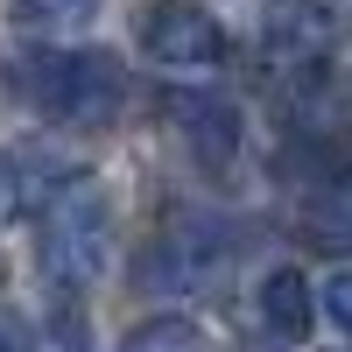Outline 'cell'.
I'll return each instance as SVG.
<instances>
[{
    "label": "cell",
    "mask_w": 352,
    "mask_h": 352,
    "mask_svg": "<svg viewBox=\"0 0 352 352\" xmlns=\"http://www.w3.org/2000/svg\"><path fill=\"white\" fill-rule=\"evenodd\" d=\"M8 78L36 113H50L56 127H78V134L106 127L127 106V71L113 50H21Z\"/></svg>",
    "instance_id": "obj_1"
},
{
    "label": "cell",
    "mask_w": 352,
    "mask_h": 352,
    "mask_svg": "<svg viewBox=\"0 0 352 352\" xmlns=\"http://www.w3.org/2000/svg\"><path fill=\"white\" fill-rule=\"evenodd\" d=\"M106 254H113V197L92 176H78L43 212V275L78 296V289H92L106 275Z\"/></svg>",
    "instance_id": "obj_2"
},
{
    "label": "cell",
    "mask_w": 352,
    "mask_h": 352,
    "mask_svg": "<svg viewBox=\"0 0 352 352\" xmlns=\"http://www.w3.org/2000/svg\"><path fill=\"white\" fill-rule=\"evenodd\" d=\"M134 43L155 71H212V64H226V28L197 0H148L134 14Z\"/></svg>",
    "instance_id": "obj_3"
},
{
    "label": "cell",
    "mask_w": 352,
    "mask_h": 352,
    "mask_svg": "<svg viewBox=\"0 0 352 352\" xmlns=\"http://www.w3.org/2000/svg\"><path fill=\"white\" fill-rule=\"evenodd\" d=\"M226 268H232V232L219 219L190 212V219L162 226V240L148 247V261H141V282L169 289V296H190V289H212Z\"/></svg>",
    "instance_id": "obj_4"
},
{
    "label": "cell",
    "mask_w": 352,
    "mask_h": 352,
    "mask_svg": "<svg viewBox=\"0 0 352 352\" xmlns=\"http://www.w3.org/2000/svg\"><path fill=\"white\" fill-rule=\"evenodd\" d=\"M162 120H169V134L184 141V155L204 176H226L232 162H240V106H232L226 92L176 85V92H162Z\"/></svg>",
    "instance_id": "obj_5"
},
{
    "label": "cell",
    "mask_w": 352,
    "mask_h": 352,
    "mask_svg": "<svg viewBox=\"0 0 352 352\" xmlns=\"http://www.w3.org/2000/svg\"><path fill=\"white\" fill-rule=\"evenodd\" d=\"M338 8L331 0H268V14H261V43H268V64L282 78L296 71H317L338 56Z\"/></svg>",
    "instance_id": "obj_6"
},
{
    "label": "cell",
    "mask_w": 352,
    "mask_h": 352,
    "mask_svg": "<svg viewBox=\"0 0 352 352\" xmlns=\"http://www.w3.org/2000/svg\"><path fill=\"white\" fill-rule=\"evenodd\" d=\"M85 162L64 155L56 141H14V148H0V226L8 219H43L50 197L78 184Z\"/></svg>",
    "instance_id": "obj_7"
},
{
    "label": "cell",
    "mask_w": 352,
    "mask_h": 352,
    "mask_svg": "<svg viewBox=\"0 0 352 352\" xmlns=\"http://www.w3.org/2000/svg\"><path fill=\"white\" fill-rule=\"evenodd\" d=\"M289 127L310 148H331V141L352 134V71L338 64H317V71H296L289 78Z\"/></svg>",
    "instance_id": "obj_8"
},
{
    "label": "cell",
    "mask_w": 352,
    "mask_h": 352,
    "mask_svg": "<svg viewBox=\"0 0 352 352\" xmlns=\"http://www.w3.org/2000/svg\"><path fill=\"white\" fill-rule=\"evenodd\" d=\"M261 324H268L282 345L310 338V324H317V296H310V282H303L296 268H275L268 282H261Z\"/></svg>",
    "instance_id": "obj_9"
},
{
    "label": "cell",
    "mask_w": 352,
    "mask_h": 352,
    "mask_svg": "<svg viewBox=\"0 0 352 352\" xmlns=\"http://www.w3.org/2000/svg\"><path fill=\"white\" fill-rule=\"evenodd\" d=\"M303 232L317 247H352V176H324L310 197H303Z\"/></svg>",
    "instance_id": "obj_10"
},
{
    "label": "cell",
    "mask_w": 352,
    "mask_h": 352,
    "mask_svg": "<svg viewBox=\"0 0 352 352\" xmlns=\"http://www.w3.org/2000/svg\"><path fill=\"white\" fill-rule=\"evenodd\" d=\"M120 352H212L197 317H148V324H134Z\"/></svg>",
    "instance_id": "obj_11"
},
{
    "label": "cell",
    "mask_w": 352,
    "mask_h": 352,
    "mask_svg": "<svg viewBox=\"0 0 352 352\" xmlns=\"http://www.w3.org/2000/svg\"><path fill=\"white\" fill-rule=\"evenodd\" d=\"M92 14H99V0H21L28 28H85Z\"/></svg>",
    "instance_id": "obj_12"
},
{
    "label": "cell",
    "mask_w": 352,
    "mask_h": 352,
    "mask_svg": "<svg viewBox=\"0 0 352 352\" xmlns=\"http://www.w3.org/2000/svg\"><path fill=\"white\" fill-rule=\"evenodd\" d=\"M317 310H324V317H331L338 331H352V268L324 275V289H317Z\"/></svg>",
    "instance_id": "obj_13"
},
{
    "label": "cell",
    "mask_w": 352,
    "mask_h": 352,
    "mask_svg": "<svg viewBox=\"0 0 352 352\" xmlns=\"http://www.w3.org/2000/svg\"><path fill=\"white\" fill-rule=\"evenodd\" d=\"M28 352H92V338H85L78 317H56L43 338H28Z\"/></svg>",
    "instance_id": "obj_14"
},
{
    "label": "cell",
    "mask_w": 352,
    "mask_h": 352,
    "mask_svg": "<svg viewBox=\"0 0 352 352\" xmlns=\"http://www.w3.org/2000/svg\"><path fill=\"white\" fill-rule=\"evenodd\" d=\"M0 352H28V338H21L14 317H0Z\"/></svg>",
    "instance_id": "obj_15"
}]
</instances>
